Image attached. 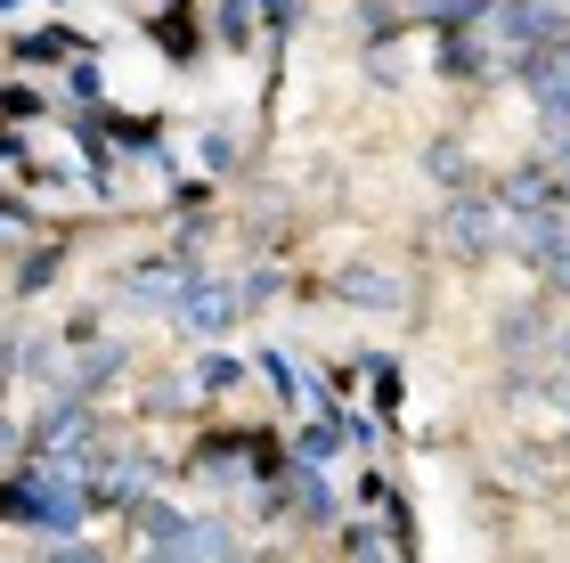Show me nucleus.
Masks as SVG:
<instances>
[{"label":"nucleus","instance_id":"f257e3e1","mask_svg":"<svg viewBox=\"0 0 570 563\" xmlns=\"http://www.w3.org/2000/svg\"><path fill=\"white\" fill-rule=\"evenodd\" d=\"M82 506H90V491L73 482V466H58V457H33L24 474L0 482V515H9V523H33V531H58V540L82 523Z\"/></svg>","mask_w":570,"mask_h":563},{"label":"nucleus","instance_id":"f03ea898","mask_svg":"<svg viewBox=\"0 0 570 563\" xmlns=\"http://www.w3.org/2000/svg\"><path fill=\"white\" fill-rule=\"evenodd\" d=\"M522 82L538 98V115H547L554 132H570V41H538L522 58Z\"/></svg>","mask_w":570,"mask_h":563},{"label":"nucleus","instance_id":"7ed1b4c3","mask_svg":"<svg viewBox=\"0 0 570 563\" xmlns=\"http://www.w3.org/2000/svg\"><path fill=\"white\" fill-rule=\"evenodd\" d=\"M147 563H228V531L204 523V515H179L171 531L147 540Z\"/></svg>","mask_w":570,"mask_h":563},{"label":"nucleus","instance_id":"20e7f679","mask_svg":"<svg viewBox=\"0 0 570 563\" xmlns=\"http://www.w3.org/2000/svg\"><path fill=\"white\" fill-rule=\"evenodd\" d=\"M179 319H188L196 336H220V327L245 319V287H237V278H196V287L179 294Z\"/></svg>","mask_w":570,"mask_h":563},{"label":"nucleus","instance_id":"39448f33","mask_svg":"<svg viewBox=\"0 0 570 563\" xmlns=\"http://www.w3.org/2000/svg\"><path fill=\"white\" fill-rule=\"evenodd\" d=\"M440 237H449V253H489L505 237V204H449V221H440Z\"/></svg>","mask_w":570,"mask_h":563},{"label":"nucleus","instance_id":"423d86ee","mask_svg":"<svg viewBox=\"0 0 570 563\" xmlns=\"http://www.w3.org/2000/svg\"><path fill=\"white\" fill-rule=\"evenodd\" d=\"M343 294L367 302V311H400V278H392V270H367V262L343 270Z\"/></svg>","mask_w":570,"mask_h":563},{"label":"nucleus","instance_id":"0eeeda50","mask_svg":"<svg viewBox=\"0 0 570 563\" xmlns=\"http://www.w3.org/2000/svg\"><path fill=\"white\" fill-rule=\"evenodd\" d=\"M285 482H294V498H302V515H326V506H334V498H326V482H318V474H309V466H294V474H285Z\"/></svg>","mask_w":570,"mask_h":563},{"label":"nucleus","instance_id":"6e6552de","mask_svg":"<svg viewBox=\"0 0 570 563\" xmlns=\"http://www.w3.org/2000/svg\"><path fill=\"white\" fill-rule=\"evenodd\" d=\"M196 376H204V392H228V384H237V376H245V368H237V360H204V368H196Z\"/></svg>","mask_w":570,"mask_h":563},{"label":"nucleus","instance_id":"1a4fd4ad","mask_svg":"<svg viewBox=\"0 0 570 563\" xmlns=\"http://www.w3.org/2000/svg\"><path fill=\"white\" fill-rule=\"evenodd\" d=\"M49 563H107V555H98V547H82V540H66V547L49 555Z\"/></svg>","mask_w":570,"mask_h":563},{"label":"nucleus","instance_id":"9d476101","mask_svg":"<svg viewBox=\"0 0 570 563\" xmlns=\"http://www.w3.org/2000/svg\"><path fill=\"white\" fill-rule=\"evenodd\" d=\"M554 181H562V196H570V132H554Z\"/></svg>","mask_w":570,"mask_h":563},{"label":"nucleus","instance_id":"9b49d317","mask_svg":"<svg viewBox=\"0 0 570 563\" xmlns=\"http://www.w3.org/2000/svg\"><path fill=\"white\" fill-rule=\"evenodd\" d=\"M269 17H294V0H269Z\"/></svg>","mask_w":570,"mask_h":563},{"label":"nucleus","instance_id":"f8f14e48","mask_svg":"<svg viewBox=\"0 0 570 563\" xmlns=\"http://www.w3.org/2000/svg\"><path fill=\"white\" fill-rule=\"evenodd\" d=\"M554 278H562V287H570V253H562V262H554Z\"/></svg>","mask_w":570,"mask_h":563}]
</instances>
